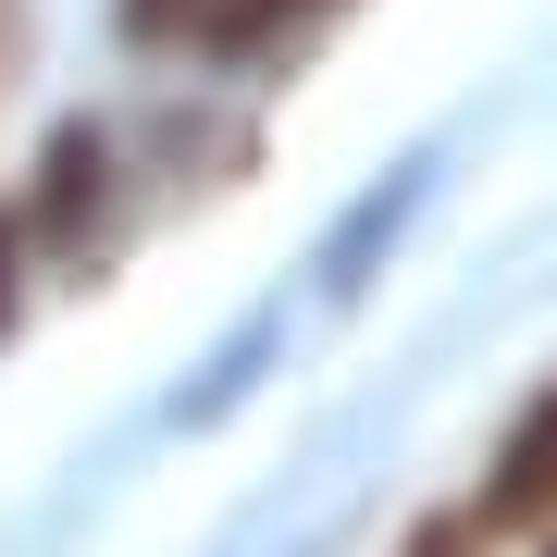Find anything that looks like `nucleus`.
<instances>
[{
  "label": "nucleus",
  "instance_id": "obj_3",
  "mask_svg": "<svg viewBox=\"0 0 557 557\" xmlns=\"http://www.w3.org/2000/svg\"><path fill=\"white\" fill-rule=\"evenodd\" d=\"M199 13H211V0H112L124 50H199Z\"/></svg>",
  "mask_w": 557,
  "mask_h": 557
},
{
  "label": "nucleus",
  "instance_id": "obj_6",
  "mask_svg": "<svg viewBox=\"0 0 557 557\" xmlns=\"http://www.w3.org/2000/svg\"><path fill=\"white\" fill-rule=\"evenodd\" d=\"M25 62V0H0V75Z\"/></svg>",
  "mask_w": 557,
  "mask_h": 557
},
{
  "label": "nucleus",
  "instance_id": "obj_5",
  "mask_svg": "<svg viewBox=\"0 0 557 557\" xmlns=\"http://www.w3.org/2000/svg\"><path fill=\"white\" fill-rule=\"evenodd\" d=\"M25 273H38V236L0 223V335H13V310H25Z\"/></svg>",
  "mask_w": 557,
  "mask_h": 557
},
{
  "label": "nucleus",
  "instance_id": "obj_2",
  "mask_svg": "<svg viewBox=\"0 0 557 557\" xmlns=\"http://www.w3.org/2000/svg\"><path fill=\"white\" fill-rule=\"evenodd\" d=\"M100 199H112V137H100V124H62L50 161H38L25 236H38V248H87V236H100Z\"/></svg>",
  "mask_w": 557,
  "mask_h": 557
},
{
  "label": "nucleus",
  "instance_id": "obj_7",
  "mask_svg": "<svg viewBox=\"0 0 557 557\" xmlns=\"http://www.w3.org/2000/svg\"><path fill=\"white\" fill-rule=\"evenodd\" d=\"M533 557H557V520H545V545H533Z\"/></svg>",
  "mask_w": 557,
  "mask_h": 557
},
{
  "label": "nucleus",
  "instance_id": "obj_4",
  "mask_svg": "<svg viewBox=\"0 0 557 557\" xmlns=\"http://www.w3.org/2000/svg\"><path fill=\"white\" fill-rule=\"evenodd\" d=\"M397 557H483V520H471V508H446V520H421Z\"/></svg>",
  "mask_w": 557,
  "mask_h": 557
},
{
  "label": "nucleus",
  "instance_id": "obj_1",
  "mask_svg": "<svg viewBox=\"0 0 557 557\" xmlns=\"http://www.w3.org/2000/svg\"><path fill=\"white\" fill-rule=\"evenodd\" d=\"M471 520H483V545H496V533H545V520H557V384L508 421V446H496V471H483Z\"/></svg>",
  "mask_w": 557,
  "mask_h": 557
}]
</instances>
